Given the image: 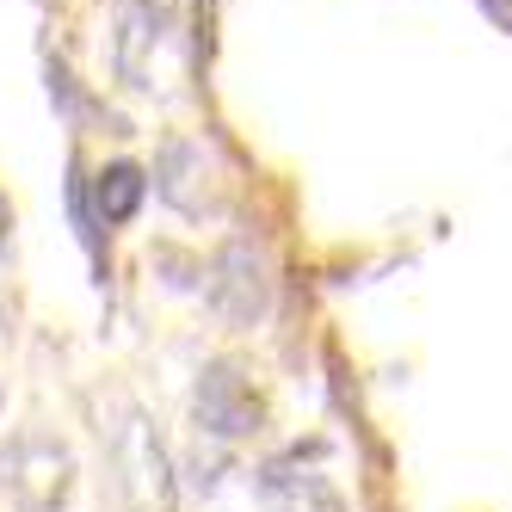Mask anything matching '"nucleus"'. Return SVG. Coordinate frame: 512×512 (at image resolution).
<instances>
[{"mask_svg": "<svg viewBox=\"0 0 512 512\" xmlns=\"http://www.w3.org/2000/svg\"><path fill=\"white\" fill-rule=\"evenodd\" d=\"M68 482H75V457L56 438L25 432L0 451V488H7L13 512H62Z\"/></svg>", "mask_w": 512, "mask_h": 512, "instance_id": "1", "label": "nucleus"}, {"mask_svg": "<svg viewBox=\"0 0 512 512\" xmlns=\"http://www.w3.org/2000/svg\"><path fill=\"white\" fill-rule=\"evenodd\" d=\"M210 309L223 315L229 327H260L272 309V266H266V247L235 235L210 266Z\"/></svg>", "mask_w": 512, "mask_h": 512, "instance_id": "2", "label": "nucleus"}, {"mask_svg": "<svg viewBox=\"0 0 512 512\" xmlns=\"http://www.w3.org/2000/svg\"><path fill=\"white\" fill-rule=\"evenodd\" d=\"M192 414L210 438H247V432H260V395H253L235 358H210L192 389Z\"/></svg>", "mask_w": 512, "mask_h": 512, "instance_id": "3", "label": "nucleus"}, {"mask_svg": "<svg viewBox=\"0 0 512 512\" xmlns=\"http://www.w3.org/2000/svg\"><path fill=\"white\" fill-rule=\"evenodd\" d=\"M118 469H124V494H130V512H173V482H167V451L161 438L130 420L124 438H118Z\"/></svg>", "mask_w": 512, "mask_h": 512, "instance_id": "4", "label": "nucleus"}, {"mask_svg": "<svg viewBox=\"0 0 512 512\" xmlns=\"http://www.w3.org/2000/svg\"><path fill=\"white\" fill-rule=\"evenodd\" d=\"M260 506L266 512H346L340 488L315 469H290V463H272L260 469Z\"/></svg>", "mask_w": 512, "mask_h": 512, "instance_id": "5", "label": "nucleus"}, {"mask_svg": "<svg viewBox=\"0 0 512 512\" xmlns=\"http://www.w3.org/2000/svg\"><path fill=\"white\" fill-rule=\"evenodd\" d=\"M161 38V19L149 7H136V0H124L118 7V81L130 87H149V50Z\"/></svg>", "mask_w": 512, "mask_h": 512, "instance_id": "6", "label": "nucleus"}, {"mask_svg": "<svg viewBox=\"0 0 512 512\" xmlns=\"http://www.w3.org/2000/svg\"><path fill=\"white\" fill-rule=\"evenodd\" d=\"M142 198H149V179H142L136 161L99 167V179H93V216H99V229L105 223H130V216L142 210Z\"/></svg>", "mask_w": 512, "mask_h": 512, "instance_id": "7", "label": "nucleus"}, {"mask_svg": "<svg viewBox=\"0 0 512 512\" xmlns=\"http://www.w3.org/2000/svg\"><path fill=\"white\" fill-rule=\"evenodd\" d=\"M136 7H149V13H155V19H167V13H173V7H179V0H136Z\"/></svg>", "mask_w": 512, "mask_h": 512, "instance_id": "8", "label": "nucleus"}]
</instances>
